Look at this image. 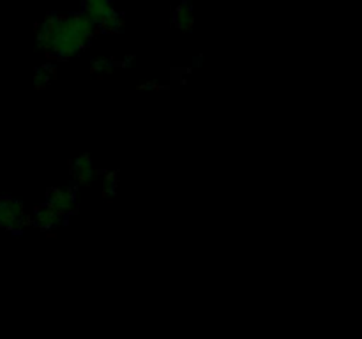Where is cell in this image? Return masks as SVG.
Wrapping results in <instances>:
<instances>
[{"instance_id":"obj_1","label":"cell","mask_w":362,"mask_h":339,"mask_svg":"<svg viewBox=\"0 0 362 339\" xmlns=\"http://www.w3.org/2000/svg\"><path fill=\"white\" fill-rule=\"evenodd\" d=\"M95 27L81 14L48 16L37 28V46L57 59H69L80 53L94 35Z\"/></svg>"},{"instance_id":"obj_2","label":"cell","mask_w":362,"mask_h":339,"mask_svg":"<svg viewBox=\"0 0 362 339\" xmlns=\"http://www.w3.org/2000/svg\"><path fill=\"white\" fill-rule=\"evenodd\" d=\"M83 14L92 21L95 30L119 32L122 28L120 13L110 2H87Z\"/></svg>"},{"instance_id":"obj_3","label":"cell","mask_w":362,"mask_h":339,"mask_svg":"<svg viewBox=\"0 0 362 339\" xmlns=\"http://www.w3.org/2000/svg\"><path fill=\"white\" fill-rule=\"evenodd\" d=\"M23 205L13 198H2L0 200V226L6 230H16L23 225Z\"/></svg>"},{"instance_id":"obj_4","label":"cell","mask_w":362,"mask_h":339,"mask_svg":"<svg viewBox=\"0 0 362 339\" xmlns=\"http://www.w3.org/2000/svg\"><path fill=\"white\" fill-rule=\"evenodd\" d=\"M48 205H52L60 215H66L69 214L71 210L74 208L76 205V194H74L73 189L69 187H59V189H52L48 194Z\"/></svg>"},{"instance_id":"obj_5","label":"cell","mask_w":362,"mask_h":339,"mask_svg":"<svg viewBox=\"0 0 362 339\" xmlns=\"http://www.w3.org/2000/svg\"><path fill=\"white\" fill-rule=\"evenodd\" d=\"M34 219H35V225H37L39 228L49 230V228H57L64 218L52 207V205L45 203L42 207H39L37 210H35Z\"/></svg>"},{"instance_id":"obj_6","label":"cell","mask_w":362,"mask_h":339,"mask_svg":"<svg viewBox=\"0 0 362 339\" xmlns=\"http://www.w3.org/2000/svg\"><path fill=\"white\" fill-rule=\"evenodd\" d=\"M73 175L74 180L81 186H87L88 182L92 180L94 177V170H92V161L88 155H80V157L74 161L73 165Z\"/></svg>"},{"instance_id":"obj_7","label":"cell","mask_w":362,"mask_h":339,"mask_svg":"<svg viewBox=\"0 0 362 339\" xmlns=\"http://www.w3.org/2000/svg\"><path fill=\"white\" fill-rule=\"evenodd\" d=\"M173 20H175V25L180 28V30H189L194 23V14L193 9H191L187 4H182L175 9V14H173Z\"/></svg>"},{"instance_id":"obj_8","label":"cell","mask_w":362,"mask_h":339,"mask_svg":"<svg viewBox=\"0 0 362 339\" xmlns=\"http://www.w3.org/2000/svg\"><path fill=\"white\" fill-rule=\"evenodd\" d=\"M92 71L98 74L110 73V71H112V64H110L108 60H95V62L92 64Z\"/></svg>"},{"instance_id":"obj_9","label":"cell","mask_w":362,"mask_h":339,"mask_svg":"<svg viewBox=\"0 0 362 339\" xmlns=\"http://www.w3.org/2000/svg\"><path fill=\"white\" fill-rule=\"evenodd\" d=\"M115 186H117V180H115V175L113 173H110V175L105 177V182H103V187H105V194L106 196H112L113 191H115Z\"/></svg>"},{"instance_id":"obj_10","label":"cell","mask_w":362,"mask_h":339,"mask_svg":"<svg viewBox=\"0 0 362 339\" xmlns=\"http://www.w3.org/2000/svg\"><path fill=\"white\" fill-rule=\"evenodd\" d=\"M49 76L48 74H45V69H39L37 74H35V87H45L46 83H48Z\"/></svg>"},{"instance_id":"obj_11","label":"cell","mask_w":362,"mask_h":339,"mask_svg":"<svg viewBox=\"0 0 362 339\" xmlns=\"http://www.w3.org/2000/svg\"><path fill=\"white\" fill-rule=\"evenodd\" d=\"M87 2H110V4H112L113 0H85V4H87Z\"/></svg>"}]
</instances>
